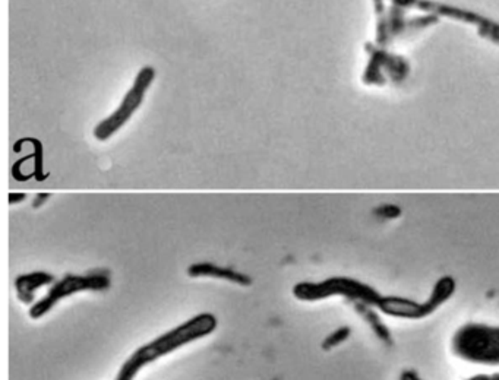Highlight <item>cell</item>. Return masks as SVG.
<instances>
[{
  "label": "cell",
  "instance_id": "cell-3",
  "mask_svg": "<svg viewBox=\"0 0 499 380\" xmlns=\"http://www.w3.org/2000/svg\"><path fill=\"white\" fill-rule=\"evenodd\" d=\"M453 349L467 361L499 364V328L465 325L455 334Z\"/></svg>",
  "mask_w": 499,
  "mask_h": 380
},
{
  "label": "cell",
  "instance_id": "cell-6",
  "mask_svg": "<svg viewBox=\"0 0 499 380\" xmlns=\"http://www.w3.org/2000/svg\"><path fill=\"white\" fill-rule=\"evenodd\" d=\"M454 289V279L450 277H444L436 282L429 300L423 304L400 297H380L376 307L390 316L403 319H422L433 313L444 302H447L453 296Z\"/></svg>",
  "mask_w": 499,
  "mask_h": 380
},
{
  "label": "cell",
  "instance_id": "cell-16",
  "mask_svg": "<svg viewBox=\"0 0 499 380\" xmlns=\"http://www.w3.org/2000/svg\"><path fill=\"white\" fill-rule=\"evenodd\" d=\"M25 197H26L25 193H11L9 195V203L11 205H16V203L25 200Z\"/></svg>",
  "mask_w": 499,
  "mask_h": 380
},
{
  "label": "cell",
  "instance_id": "cell-15",
  "mask_svg": "<svg viewBox=\"0 0 499 380\" xmlns=\"http://www.w3.org/2000/svg\"><path fill=\"white\" fill-rule=\"evenodd\" d=\"M49 197H50L49 193H39V195L36 196L34 202H33V208H40L41 205H43Z\"/></svg>",
  "mask_w": 499,
  "mask_h": 380
},
{
  "label": "cell",
  "instance_id": "cell-8",
  "mask_svg": "<svg viewBox=\"0 0 499 380\" xmlns=\"http://www.w3.org/2000/svg\"><path fill=\"white\" fill-rule=\"evenodd\" d=\"M418 9L425 11L428 14H433L436 16H444V18H450L454 21H461L465 24H470L473 26H476L478 33L490 40L492 43L499 46V24L493 22L476 12L467 11V9H461L457 6H450V5H444V4H438V2H430V0H419Z\"/></svg>",
  "mask_w": 499,
  "mask_h": 380
},
{
  "label": "cell",
  "instance_id": "cell-9",
  "mask_svg": "<svg viewBox=\"0 0 499 380\" xmlns=\"http://www.w3.org/2000/svg\"><path fill=\"white\" fill-rule=\"evenodd\" d=\"M186 272L191 278H214V279H224V281L238 284L242 287L252 285V278L249 275L230 269V268L218 267V265H216V263H211V262L192 263Z\"/></svg>",
  "mask_w": 499,
  "mask_h": 380
},
{
  "label": "cell",
  "instance_id": "cell-13",
  "mask_svg": "<svg viewBox=\"0 0 499 380\" xmlns=\"http://www.w3.org/2000/svg\"><path fill=\"white\" fill-rule=\"evenodd\" d=\"M378 212H379L380 215L388 217V218H395L397 215H400V210H398L397 207H394V205H385V207L379 208Z\"/></svg>",
  "mask_w": 499,
  "mask_h": 380
},
{
  "label": "cell",
  "instance_id": "cell-11",
  "mask_svg": "<svg viewBox=\"0 0 499 380\" xmlns=\"http://www.w3.org/2000/svg\"><path fill=\"white\" fill-rule=\"evenodd\" d=\"M376 11V46L387 47L391 41L387 29V14L384 8V0H373Z\"/></svg>",
  "mask_w": 499,
  "mask_h": 380
},
{
  "label": "cell",
  "instance_id": "cell-12",
  "mask_svg": "<svg viewBox=\"0 0 499 380\" xmlns=\"http://www.w3.org/2000/svg\"><path fill=\"white\" fill-rule=\"evenodd\" d=\"M350 335V328H340L336 332H333L330 337L326 338V341L322 342V348L324 349H331L337 345H340L343 341H346Z\"/></svg>",
  "mask_w": 499,
  "mask_h": 380
},
{
  "label": "cell",
  "instance_id": "cell-10",
  "mask_svg": "<svg viewBox=\"0 0 499 380\" xmlns=\"http://www.w3.org/2000/svg\"><path fill=\"white\" fill-rule=\"evenodd\" d=\"M54 281V277L44 271H36L19 275L15 281V288L19 302L24 304H34V294L43 285H50Z\"/></svg>",
  "mask_w": 499,
  "mask_h": 380
},
{
  "label": "cell",
  "instance_id": "cell-1",
  "mask_svg": "<svg viewBox=\"0 0 499 380\" xmlns=\"http://www.w3.org/2000/svg\"><path fill=\"white\" fill-rule=\"evenodd\" d=\"M217 329V319L211 313H201L182 325L160 335L151 342L141 345L135 353L122 364L114 380H135L136 374L145 367L161 357H166L176 349L191 342L211 335Z\"/></svg>",
  "mask_w": 499,
  "mask_h": 380
},
{
  "label": "cell",
  "instance_id": "cell-18",
  "mask_svg": "<svg viewBox=\"0 0 499 380\" xmlns=\"http://www.w3.org/2000/svg\"><path fill=\"white\" fill-rule=\"evenodd\" d=\"M490 380H499V374H495L490 377Z\"/></svg>",
  "mask_w": 499,
  "mask_h": 380
},
{
  "label": "cell",
  "instance_id": "cell-7",
  "mask_svg": "<svg viewBox=\"0 0 499 380\" xmlns=\"http://www.w3.org/2000/svg\"><path fill=\"white\" fill-rule=\"evenodd\" d=\"M369 53V63L363 73V82L368 85H384L385 76L394 82L401 83L410 73V65L403 56L391 54L384 47L372 46L366 47Z\"/></svg>",
  "mask_w": 499,
  "mask_h": 380
},
{
  "label": "cell",
  "instance_id": "cell-17",
  "mask_svg": "<svg viewBox=\"0 0 499 380\" xmlns=\"http://www.w3.org/2000/svg\"><path fill=\"white\" fill-rule=\"evenodd\" d=\"M468 380H490V377L488 376H483V374H479L476 377H472V379H468Z\"/></svg>",
  "mask_w": 499,
  "mask_h": 380
},
{
  "label": "cell",
  "instance_id": "cell-4",
  "mask_svg": "<svg viewBox=\"0 0 499 380\" xmlns=\"http://www.w3.org/2000/svg\"><path fill=\"white\" fill-rule=\"evenodd\" d=\"M110 288V277L106 272H93L86 275L68 274L62 279L54 282L47 294L31 304L29 307V317L37 320L46 316L59 302L78 294L84 291H104Z\"/></svg>",
  "mask_w": 499,
  "mask_h": 380
},
{
  "label": "cell",
  "instance_id": "cell-14",
  "mask_svg": "<svg viewBox=\"0 0 499 380\" xmlns=\"http://www.w3.org/2000/svg\"><path fill=\"white\" fill-rule=\"evenodd\" d=\"M394 6H398L401 9H408V8H416L419 0H391Z\"/></svg>",
  "mask_w": 499,
  "mask_h": 380
},
{
  "label": "cell",
  "instance_id": "cell-2",
  "mask_svg": "<svg viewBox=\"0 0 499 380\" xmlns=\"http://www.w3.org/2000/svg\"><path fill=\"white\" fill-rule=\"evenodd\" d=\"M293 294L301 302H318L333 296H344L363 304L378 306L380 300V296L373 288L350 278H330L322 282H299L293 288Z\"/></svg>",
  "mask_w": 499,
  "mask_h": 380
},
{
  "label": "cell",
  "instance_id": "cell-5",
  "mask_svg": "<svg viewBox=\"0 0 499 380\" xmlns=\"http://www.w3.org/2000/svg\"><path fill=\"white\" fill-rule=\"evenodd\" d=\"M154 78H156V69L153 66H143L138 72L132 88L124 97L121 106L96 126L94 129L96 139L107 140L131 120L133 113L141 107L145 98V94L151 86Z\"/></svg>",
  "mask_w": 499,
  "mask_h": 380
}]
</instances>
